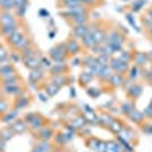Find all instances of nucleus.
I'll return each instance as SVG.
<instances>
[{
	"label": "nucleus",
	"instance_id": "1",
	"mask_svg": "<svg viewBox=\"0 0 152 152\" xmlns=\"http://www.w3.org/2000/svg\"><path fill=\"white\" fill-rule=\"evenodd\" d=\"M49 55L52 56L56 62L64 61V59H66V55H67V52H66V46H55L53 49H50Z\"/></svg>",
	"mask_w": 152,
	"mask_h": 152
},
{
	"label": "nucleus",
	"instance_id": "2",
	"mask_svg": "<svg viewBox=\"0 0 152 152\" xmlns=\"http://www.w3.org/2000/svg\"><path fill=\"white\" fill-rule=\"evenodd\" d=\"M15 17L12 15L11 11H2L0 12V26H9V24H15Z\"/></svg>",
	"mask_w": 152,
	"mask_h": 152
},
{
	"label": "nucleus",
	"instance_id": "3",
	"mask_svg": "<svg viewBox=\"0 0 152 152\" xmlns=\"http://www.w3.org/2000/svg\"><path fill=\"white\" fill-rule=\"evenodd\" d=\"M66 52L70 53V55H76L81 52V44L78 40H69L67 44H66Z\"/></svg>",
	"mask_w": 152,
	"mask_h": 152
},
{
	"label": "nucleus",
	"instance_id": "4",
	"mask_svg": "<svg viewBox=\"0 0 152 152\" xmlns=\"http://www.w3.org/2000/svg\"><path fill=\"white\" fill-rule=\"evenodd\" d=\"M110 69L116 70L117 73H122V72H125L126 69H128V62H125V61H122V59H111Z\"/></svg>",
	"mask_w": 152,
	"mask_h": 152
},
{
	"label": "nucleus",
	"instance_id": "5",
	"mask_svg": "<svg viewBox=\"0 0 152 152\" xmlns=\"http://www.w3.org/2000/svg\"><path fill=\"white\" fill-rule=\"evenodd\" d=\"M43 117L41 116H38V114H34L32 116V119L29 120V128L32 129V131H40L41 128H43Z\"/></svg>",
	"mask_w": 152,
	"mask_h": 152
},
{
	"label": "nucleus",
	"instance_id": "6",
	"mask_svg": "<svg viewBox=\"0 0 152 152\" xmlns=\"http://www.w3.org/2000/svg\"><path fill=\"white\" fill-rule=\"evenodd\" d=\"M11 128L15 134H21L28 129V123H26V120H17V122H12Z\"/></svg>",
	"mask_w": 152,
	"mask_h": 152
},
{
	"label": "nucleus",
	"instance_id": "7",
	"mask_svg": "<svg viewBox=\"0 0 152 152\" xmlns=\"http://www.w3.org/2000/svg\"><path fill=\"white\" fill-rule=\"evenodd\" d=\"M24 38V35L20 32V31H15L14 34H12L11 37H8V43L11 44V46H14V47H17L18 44H20V41Z\"/></svg>",
	"mask_w": 152,
	"mask_h": 152
},
{
	"label": "nucleus",
	"instance_id": "8",
	"mask_svg": "<svg viewBox=\"0 0 152 152\" xmlns=\"http://www.w3.org/2000/svg\"><path fill=\"white\" fill-rule=\"evenodd\" d=\"M107 38V34H105V31L104 29H100V28H97L96 29V32L93 34V40H94V44H99V46H102V43H104V40Z\"/></svg>",
	"mask_w": 152,
	"mask_h": 152
},
{
	"label": "nucleus",
	"instance_id": "9",
	"mask_svg": "<svg viewBox=\"0 0 152 152\" xmlns=\"http://www.w3.org/2000/svg\"><path fill=\"white\" fill-rule=\"evenodd\" d=\"M24 66H26L28 69H31V70H34V69H40V66H41V59H40V58H37V56L29 58V59H24Z\"/></svg>",
	"mask_w": 152,
	"mask_h": 152
},
{
	"label": "nucleus",
	"instance_id": "10",
	"mask_svg": "<svg viewBox=\"0 0 152 152\" xmlns=\"http://www.w3.org/2000/svg\"><path fill=\"white\" fill-rule=\"evenodd\" d=\"M15 31H18V24H9V26H0V34L5 37H11Z\"/></svg>",
	"mask_w": 152,
	"mask_h": 152
},
{
	"label": "nucleus",
	"instance_id": "11",
	"mask_svg": "<svg viewBox=\"0 0 152 152\" xmlns=\"http://www.w3.org/2000/svg\"><path fill=\"white\" fill-rule=\"evenodd\" d=\"M88 26L87 24H76V28H73V37L75 38H82L87 34Z\"/></svg>",
	"mask_w": 152,
	"mask_h": 152
},
{
	"label": "nucleus",
	"instance_id": "12",
	"mask_svg": "<svg viewBox=\"0 0 152 152\" xmlns=\"http://www.w3.org/2000/svg\"><path fill=\"white\" fill-rule=\"evenodd\" d=\"M21 56H23V61L24 59H29V58H34V56H37V53H35V49L34 47H24L23 50H21Z\"/></svg>",
	"mask_w": 152,
	"mask_h": 152
},
{
	"label": "nucleus",
	"instance_id": "13",
	"mask_svg": "<svg viewBox=\"0 0 152 152\" xmlns=\"http://www.w3.org/2000/svg\"><path fill=\"white\" fill-rule=\"evenodd\" d=\"M14 134H15V132L12 131V128H11V126H8V128H5V129H2V131H0V137H2L5 142L11 140V138L14 137Z\"/></svg>",
	"mask_w": 152,
	"mask_h": 152
},
{
	"label": "nucleus",
	"instance_id": "14",
	"mask_svg": "<svg viewBox=\"0 0 152 152\" xmlns=\"http://www.w3.org/2000/svg\"><path fill=\"white\" fill-rule=\"evenodd\" d=\"M15 5V0H0V9L2 11H11Z\"/></svg>",
	"mask_w": 152,
	"mask_h": 152
},
{
	"label": "nucleus",
	"instance_id": "15",
	"mask_svg": "<svg viewBox=\"0 0 152 152\" xmlns=\"http://www.w3.org/2000/svg\"><path fill=\"white\" fill-rule=\"evenodd\" d=\"M41 76H43V72H41L40 69H34V70H31L29 79H31L32 82H35V81H40V79H41Z\"/></svg>",
	"mask_w": 152,
	"mask_h": 152
},
{
	"label": "nucleus",
	"instance_id": "16",
	"mask_svg": "<svg viewBox=\"0 0 152 152\" xmlns=\"http://www.w3.org/2000/svg\"><path fill=\"white\" fill-rule=\"evenodd\" d=\"M85 21H87L85 12H81V14H78V15L73 17V23H75V24H85Z\"/></svg>",
	"mask_w": 152,
	"mask_h": 152
},
{
	"label": "nucleus",
	"instance_id": "17",
	"mask_svg": "<svg viewBox=\"0 0 152 152\" xmlns=\"http://www.w3.org/2000/svg\"><path fill=\"white\" fill-rule=\"evenodd\" d=\"M134 59H135V64H137V66H143V64H146L148 56H146L145 53H137V55L134 56Z\"/></svg>",
	"mask_w": 152,
	"mask_h": 152
},
{
	"label": "nucleus",
	"instance_id": "18",
	"mask_svg": "<svg viewBox=\"0 0 152 152\" xmlns=\"http://www.w3.org/2000/svg\"><path fill=\"white\" fill-rule=\"evenodd\" d=\"M50 137H52V129H50V128H43L41 131H40V138H41V140H49V138Z\"/></svg>",
	"mask_w": 152,
	"mask_h": 152
},
{
	"label": "nucleus",
	"instance_id": "19",
	"mask_svg": "<svg viewBox=\"0 0 152 152\" xmlns=\"http://www.w3.org/2000/svg\"><path fill=\"white\" fill-rule=\"evenodd\" d=\"M17 117H18V111L15 110V111H11V113H8L6 116L3 117V120H5L6 123H9V122H14Z\"/></svg>",
	"mask_w": 152,
	"mask_h": 152
},
{
	"label": "nucleus",
	"instance_id": "20",
	"mask_svg": "<svg viewBox=\"0 0 152 152\" xmlns=\"http://www.w3.org/2000/svg\"><path fill=\"white\" fill-rule=\"evenodd\" d=\"M145 3H146V0H135V2H132L131 8H132V11H140L145 6Z\"/></svg>",
	"mask_w": 152,
	"mask_h": 152
},
{
	"label": "nucleus",
	"instance_id": "21",
	"mask_svg": "<svg viewBox=\"0 0 152 152\" xmlns=\"http://www.w3.org/2000/svg\"><path fill=\"white\" fill-rule=\"evenodd\" d=\"M81 76H82V78H81V82H82V84H88V82H90V81L94 78V76H93V73H90V72H87V73L84 72Z\"/></svg>",
	"mask_w": 152,
	"mask_h": 152
},
{
	"label": "nucleus",
	"instance_id": "22",
	"mask_svg": "<svg viewBox=\"0 0 152 152\" xmlns=\"http://www.w3.org/2000/svg\"><path fill=\"white\" fill-rule=\"evenodd\" d=\"M110 81L114 84V85H119V84H122L123 82V79H122V76L117 73V75H114V76H111V78H110Z\"/></svg>",
	"mask_w": 152,
	"mask_h": 152
},
{
	"label": "nucleus",
	"instance_id": "23",
	"mask_svg": "<svg viewBox=\"0 0 152 152\" xmlns=\"http://www.w3.org/2000/svg\"><path fill=\"white\" fill-rule=\"evenodd\" d=\"M53 82H55V85H56V87H61V85H66V82H67V81H66L64 78H62V76L59 78V75H56L55 78H53Z\"/></svg>",
	"mask_w": 152,
	"mask_h": 152
},
{
	"label": "nucleus",
	"instance_id": "24",
	"mask_svg": "<svg viewBox=\"0 0 152 152\" xmlns=\"http://www.w3.org/2000/svg\"><path fill=\"white\" fill-rule=\"evenodd\" d=\"M56 93H58V87H56L55 84L47 85V94H49V96H53V94H56Z\"/></svg>",
	"mask_w": 152,
	"mask_h": 152
},
{
	"label": "nucleus",
	"instance_id": "25",
	"mask_svg": "<svg viewBox=\"0 0 152 152\" xmlns=\"http://www.w3.org/2000/svg\"><path fill=\"white\" fill-rule=\"evenodd\" d=\"M143 117V114H138V111H131V119L135 122H140Z\"/></svg>",
	"mask_w": 152,
	"mask_h": 152
},
{
	"label": "nucleus",
	"instance_id": "26",
	"mask_svg": "<svg viewBox=\"0 0 152 152\" xmlns=\"http://www.w3.org/2000/svg\"><path fill=\"white\" fill-rule=\"evenodd\" d=\"M132 88H134V90H131V96H134V97H137L138 94H140V93H142V88H140V87H138V85H134Z\"/></svg>",
	"mask_w": 152,
	"mask_h": 152
},
{
	"label": "nucleus",
	"instance_id": "27",
	"mask_svg": "<svg viewBox=\"0 0 152 152\" xmlns=\"http://www.w3.org/2000/svg\"><path fill=\"white\" fill-rule=\"evenodd\" d=\"M20 100H21V102H18V104L15 105V107H17V111H18L20 108H23V107H26V105L29 104V100H28V99H20Z\"/></svg>",
	"mask_w": 152,
	"mask_h": 152
},
{
	"label": "nucleus",
	"instance_id": "28",
	"mask_svg": "<svg viewBox=\"0 0 152 152\" xmlns=\"http://www.w3.org/2000/svg\"><path fill=\"white\" fill-rule=\"evenodd\" d=\"M41 64H43V67H46V69L52 67V62H50V59H46V58H41Z\"/></svg>",
	"mask_w": 152,
	"mask_h": 152
},
{
	"label": "nucleus",
	"instance_id": "29",
	"mask_svg": "<svg viewBox=\"0 0 152 152\" xmlns=\"http://www.w3.org/2000/svg\"><path fill=\"white\" fill-rule=\"evenodd\" d=\"M50 69H52V72H64V70H66V67H64V66H61V64L52 66V67H50Z\"/></svg>",
	"mask_w": 152,
	"mask_h": 152
},
{
	"label": "nucleus",
	"instance_id": "30",
	"mask_svg": "<svg viewBox=\"0 0 152 152\" xmlns=\"http://www.w3.org/2000/svg\"><path fill=\"white\" fill-rule=\"evenodd\" d=\"M137 75H138V69H137V67L131 69V72H129V79H135Z\"/></svg>",
	"mask_w": 152,
	"mask_h": 152
},
{
	"label": "nucleus",
	"instance_id": "31",
	"mask_svg": "<svg viewBox=\"0 0 152 152\" xmlns=\"http://www.w3.org/2000/svg\"><path fill=\"white\" fill-rule=\"evenodd\" d=\"M6 108H8V102L2 99V100H0V113H5Z\"/></svg>",
	"mask_w": 152,
	"mask_h": 152
},
{
	"label": "nucleus",
	"instance_id": "32",
	"mask_svg": "<svg viewBox=\"0 0 152 152\" xmlns=\"http://www.w3.org/2000/svg\"><path fill=\"white\" fill-rule=\"evenodd\" d=\"M15 11H17V15H18V17H23L24 14H26V6H21V8H17Z\"/></svg>",
	"mask_w": 152,
	"mask_h": 152
},
{
	"label": "nucleus",
	"instance_id": "33",
	"mask_svg": "<svg viewBox=\"0 0 152 152\" xmlns=\"http://www.w3.org/2000/svg\"><path fill=\"white\" fill-rule=\"evenodd\" d=\"M9 58H11V61H14V62H18V61H20V56H18V53H15V52H12V55H11Z\"/></svg>",
	"mask_w": 152,
	"mask_h": 152
},
{
	"label": "nucleus",
	"instance_id": "34",
	"mask_svg": "<svg viewBox=\"0 0 152 152\" xmlns=\"http://www.w3.org/2000/svg\"><path fill=\"white\" fill-rule=\"evenodd\" d=\"M64 137H66L64 134H59V135H58V143H64V142L70 140V138H64Z\"/></svg>",
	"mask_w": 152,
	"mask_h": 152
},
{
	"label": "nucleus",
	"instance_id": "35",
	"mask_svg": "<svg viewBox=\"0 0 152 152\" xmlns=\"http://www.w3.org/2000/svg\"><path fill=\"white\" fill-rule=\"evenodd\" d=\"M78 2H79L81 5H85V3H88V5H94V0H78Z\"/></svg>",
	"mask_w": 152,
	"mask_h": 152
},
{
	"label": "nucleus",
	"instance_id": "36",
	"mask_svg": "<svg viewBox=\"0 0 152 152\" xmlns=\"http://www.w3.org/2000/svg\"><path fill=\"white\" fill-rule=\"evenodd\" d=\"M145 114L146 116H152V105H149L148 110H145Z\"/></svg>",
	"mask_w": 152,
	"mask_h": 152
},
{
	"label": "nucleus",
	"instance_id": "37",
	"mask_svg": "<svg viewBox=\"0 0 152 152\" xmlns=\"http://www.w3.org/2000/svg\"><path fill=\"white\" fill-rule=\"evenodd\" d=\"M3 149H5V140H3L2 137H0V152H2Z\"/></svg>",
	"mask_w": 152,
	"mask_h": 152
},
{
	"label": "nucleus",
	"instance_id": "38",
	"mask_svg": "<svg viewBox=\"0 0 152 152\" xmlns=\"http://www.w3.org/2000/svg\"><path fill=\"white\" fill-rule=\"evenodd\" d=\"M32 152H44V151H43V149H41V148H40V146H35V148H34V151H32Z\"/></svg>",
	"mask_w": 152,
	"mask_h": 152
},
{
	"label": "nucleus",
	"instance_id": "39",
	"mask_svg": "<svg viewBox=\"0 0 152 152\" xmlns=\"http://www.w3.org/2000/svg\"><path fill=\"white\" fill-rule=\"evenodd\" d=\"M40 14H41V17H47V12H46L44 9H41V11H40Z\"/></svg>",
	"mask_w": 152,
	"mask_h": 152
},
{
	"label": "nucleus",
	"instance_id": "40",
	"mask_svg": "<svg viewBox=\"0 0 152 152\" xmlns=\"http://www.w3.org/2000/svg\"><path fill=\"white\" fill-rule=\"evenodd\" d=\"M40 99H41V100H43V102H46V99H47V97H46V96H44V94H40Z\"/></svg>",
	"mask_w": 152,
	"mask_h": 152
},
{
	"label": "nucleus",
	"instance_id": "41",
	"mask_svg": "<svg viewBox=\"0 0 152 152\" xmlns=\"http://www.w3.org/2000/svg\"><path fill=\"white\" fill-rule=\"evenodd\" d=\"M149 34H151V35H152V26H151V28H149Z\"/></svg>",
	"mask_w": 152,
	"mask_h": 152
}]
</instances>
